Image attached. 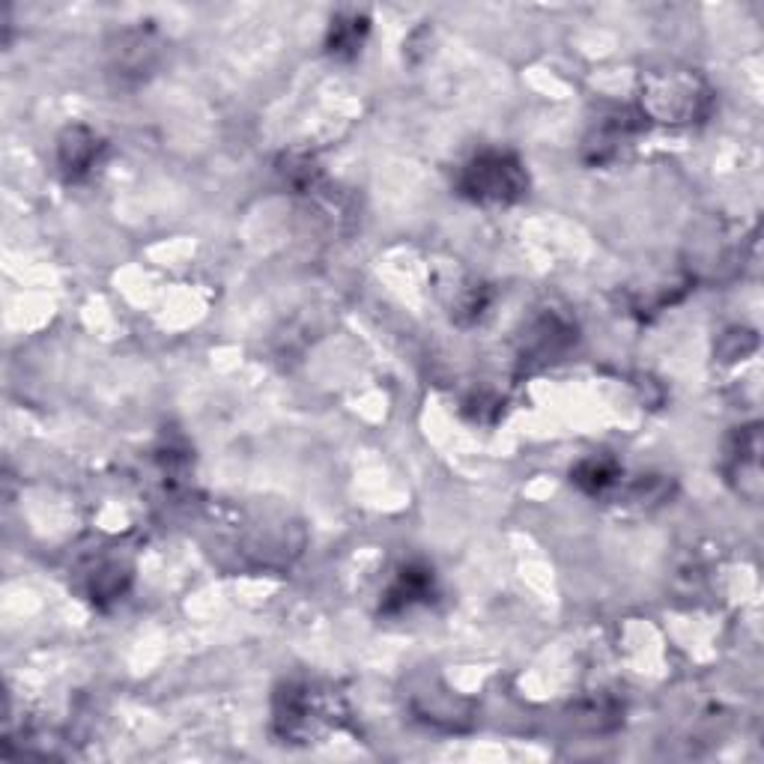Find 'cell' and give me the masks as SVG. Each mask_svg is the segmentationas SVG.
I'll return each mask as SVG.
<instances>
[{
    "label": "cell",
    "mask_w": 764,
    "mask_h": 764,
    "mask_svg": "<svg viewBox=\"0 0 764 764\" xmlns=\"http://www.w3.org/2000/svg\"><path fill=\"white\" fill-rule=\"evenodd\" d=\"M643 105L660 123H696L708 114L711 94L693 72H657L645 85Z\"/></svg>",
    "instance_id": "obj_1"
},
{
    "label": "cell",
    "mask_w": 764,
    "mask_h": 764,
    "mask_svg": "<svg viewBox=\"0 0 764 764\" xmlns=\"http://www.w3.org/2000/svg\"><path fill=\"white\" fill-rule=\"evenodd\" d=\"M529 188L520 159L511 153H481L460 174V192L478 204H511Z\"/></svg>",
    "instance_id": "obj_2"
},
{
    "label": "cell",
    "mask_w": 764,
    "mask_h": 764,
    "mask_svg": "<svg viewBox=\"0 0 764 764\" xmlns=\"http://www.w3.org/2000/svg\"><path fill=\"white\" fill-rule=\"evenodd\" d=\"M332 699L326 693L314 690V687H287L281 693L278 711H275V723H278L281 735L284 737H298V741H308V737L317 735V728L329 726V717H332Z\"/></svg>",
    "instance_id": "obj_3"
},
{
    "label": "cell",
    "mask_w": 764,
    "mask_h": 764,
    "mask_svg": "<svg viewBox=\"0 0 764 764\" xmlns=\"http://www.w3.org/2000/svg\"><path fill=\"white\" fill-rule=\"evenodd\" d=\"M96 156H99V138L94 131L81 129H66L63 140H60V165H63L66 177H85L87 170L94 168Z\"/></svg>",
    "instance_id": "obj_4"
},
{
    "label": "cell",
    "mask_w": 764,
    "mask_h": 764,
    "mask_svg": "<svg viewBox=\"0 0 764 764\" xmlns=\"http://www.w3.org/2000/svg\"><path fill=\"white\" fill-rule=\"evenodd\" d=\"M430 586H433V577L430 570L424 568H407L398 577L389 595H385V613H394V609H403V606H412L415 600H424L430 595Z\"/></svg>",
    "instance_id": "obj_5"
},
{
    "label": "cell",
    "mask_w": 764,
    "mask_h": 764,
    "mask_svg": "<svg viewBox=\"0 0 764 764\" xmlns=\"http://www.w3.org/2000/svg\"><path fill=\"white\" fill-rule=\"evenodd\" d=\"M618 478V469L613 460H604V457H591V460H582L574 472V481H577L582 490L588 493H600L606 487L613 484Z\"/></svg>",
    "instance_id": "obj_6"
},
{
    "label": "cell",
    "mask_w": 764,
    "mask_h": 764,
    "mask_svg": "<svg viewBox=\"0 0 764 764\" xmlns=\"http://www.w3.org/2000/svg\"><path fill=\"white\" fill-rule=\"evenodd\" d=\"M364 30H368V25H364V19H359V16H353L350 21H337V25H332L329 48H332L335 55H353L355 48L362 46Z\"/></svg>",
    "instance_id": "obj_7"
}]
</instances>
